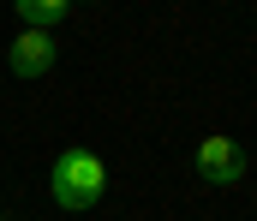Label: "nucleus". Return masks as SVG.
I'll return each instance as SVG.
<instances>
[{
  "label": "nucleus",
  "instance_id": "obj_4",
  "mask_svg": "<svg viewBox=\"0 0 257 221\" xmlns=\"http://www.w3.org/2000/svg\"><path fill=\"white\" fill-rule=\"evenodd\" d=\"M66 12H72L66 0H18V18H24V30H42V36H48L54 24H66Z\"/></svg>",
  "mask_w": 257,
  "mask_h": 221
},
{
  "label": "nucleus",
  "instance_id": "obj_1",
  "mask_svg": "<svg viewBox=\"0 0 257 221\" xmlns=\"http://www.w3.org/2000/svg\"><path fill=\"white\" fill-rule=\"evenodd\" d=\"M48 191H54V203L60 209H96L102 203V191H108V167H102V155L96 149H60L54 155V173H48Z\"/></svg>",
  "mask_w": 257,
  "mask_h": 221
},
{
  "label": "nucleus",
  "instance_id": "obj_3",
  "mask_svg": "<svg viewBox=\"0 0 257 221\" xmlns=\"http://www.w3.org/2000/svg\"><path fill=\"white\" fill-rule=\"evenodd\" d=\"M54 54H60V48H54V36L24 30V36L12 42V54H6V60H12V72H18V78H42V72H54Z\"/></svg>",
  "mask_w": 257,
  "mask_h": 221
},
{
  "label": "nucleus",
  "instance_id": "obj_2",
  "mask_svg": "<svg viewBox=\"0 0 257 221\" xmlns=\"http://www.w3.org/2000/svg\"><path fill=\"white\" fill-rule=\"evenodd\" d=\"M192 167H197V179H209V185H239L245 179V149L233 144V138H203L192 155Z\"/></svg>",
  "mask_w": 257,
  "mask_h": 221
}]
</instances>
